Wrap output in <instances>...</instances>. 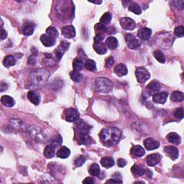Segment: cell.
<instances>
[{
  "label": "cell",
  "mask_w": 184,
  "mask_h": 184,
  "mask_svg": "<svg viewBox=\"0 0 184 184\" xmlns=\"http://www.w3.org/2000/svg\"><path fill=\"white\" fill-rule=\"evenodd\" d=\"M121 130L113 127H107L104 128L99 133L100 140L103 143V145L107 147H112L117 144L121 140Z\"/></svg>",
  "instance_id": "cell-1"
},
{
  "label": "cell",
  "mask_w": 184,
  "mask_h": 184,
  "mask_svg": "<svg viewBox=\"0 0 184 184\" xmlns=\"http://www.w3.org/2000/svg\"><path fill=\"white\" fill-rule=\"evenodd\" d=\"M50 76V73L45 69H36L31 73L30 79L34 84L43 85L46 82Z\"/></svg>",
  "instance_id": "cell-2"
},
{
  "label": "cell",
  "mask_w": 184,
  "mask_h": 184,
  "mask_svg": "<svg viewBox=\"0 0 184 184\" xmlns=\"http://www.w3.org/2000/svg\"><path fill=\"white\" fill-rule=\"evenodd\" d=\"M96 90L100 93L107 94L110 92L113 88L112 82L110 79L106 78H98L95 81Z\"/></svg>",
  "instance_id": "cell-3"
},
{
  "label": "cell",
  "mask_w": 184,
  "mask_h": 184,
  "mask_svg": "<svg viewBox=\"0 0 184 184\" xmlns=\"http://www.w3.org/2000/svg\"><path fill=\"white\" fill-rule=\"evenodd\" d=\"M135 76L138 82L142 83L148 80L150 77V74L149 71L145 68L139 67L136 69Z\"/></svg>",
  "instance_id": "cell-4"
},
{
  "label": "cell",
  "mask_w": 184,
  "mask_h": 184,
  "mask_svg": "<svg viewBox=\"0 0 184 184\" xmlns=\"http://www.w3.org/2000/svg\"><path fill=\"white\" fill-rule=\"evenodd\" d=\"M125 40L127 44H128V46L130 49L133 50L137 49L138 47H140L142 43L140 40L137 39L135 36L131 35V34H126Z\"/></svg>",
  "instance_id": "cell-5"
},
{
  "label": "cell",
  "mask_w": 184,
  "mask_h": 184,
  "mask_svg": "<svg viewBox=\"0 0 184 184\" xmlns=\"http://www.w3.org/2000/svg\"><path fill=\"white\" fill-rule=\"evenodd\" d=\"M65 119L67 122H74L79 119V114L75 109L69 108L66 109L64 112Z\"/></svg>",
  "instance_id": "cell-6"
},
{
  "label": "cell",
  "mask_w": 184,
  "mask_h": 184,
  "mask_svg": "<svg viewBox=\"0 0 184 184\" xmlns=\"http://www.w3.org/2000/svg\"><path fill=\"white\" fill-rule=\"evenodd\" d=\"M122 28L127 30H133L135 28V22L129 17H122L119 20Z\"/></svg>",
  "instance_id": "cell-7"
},
{
  "label": "cell",
  "mask_w": 184,
  "mask_h": 184,
  "mask_svg": "<svg viewBox=\"0 0 184 184\" xmlns=\"http://www.w3.org/2000/svg\"><path fill=\"white\" fill-rule=\"evenodd\" d=\"M76 128L77 131L81 135H88L89 132L91 127L83 120H77L76 124Z\"/></svg>",
  "instance_id": "cell-8"
},
{
  "label": "cell",
  "mask_w": 184,
  "mask_h": 184,
  "mask_svg": "<svg viewBox=\"0 0 184 184\" xmlns=\"http://www.w3.org/2000/svg\"><path fill=\"white\" fill-rule=\"evenodd\" d=\"M29 133L33 136L34 139L38 140V142H44L45 140V138H46L43 132H42L39 129L35 128L34 126L32 127L30 129H29Z\"/></svg>",
  "instance_id": "cell-9"
},
{
  "label": "cell",
  "mask_w": 184,
  "mask_h": 184,
  "mask_svg": "<svg viewBox=\"0 0 184 184\" xmlns=\"http://www.w3.org/2000/svg\"><path fill=\"white\" fill-rule=\"evenodd\" d=\"M70 45V43L67 42H61L60 45H59L58 47L55 50V54L56 56V58L58 59V61H60L62 56L64 54L65 51H67L69 49Z\"/></svg>",
  "instance_id": "cell-10"
},
{
  "label": "cell",
  "mask_w": 184,
  "mask_h": 184,
  "mask_svg": "<svg viewBox=\"0 0 184 184\" xmlns=\"http://www.w3.org/2000/svg\"><path fill=\"white\" fill-rule=\"evenodd\" d=\"M144 145L145 149L147 150H153L158 148L160 146V142L153 138H147L144 141Z\"/></svg>",
  "instance_id": "cell-11"
},
{
  "label": "cell",
  "mask_w": 184,
  "mask_h": 184,
  "mask_svg": "<svg viewBox=\"0 0 184 184\" xmlns=\"http://www.w3.org/2000/svg\"><path fill=\"white\" fill-rule=\"evenodd\" d=\"M164 152L172 160H176L179 156L178 150L173 146H167L164 148Z\"/></svg>",
  "instance_id": "cell-12"
},
{
  "label": "cell",
  "mask_w": 184,
  "mask_h": 184,
  "mask_svg": "<svg viewBox=\"0 0 184 184\" xmlns=\"http://www.w3.org/2000/svg\"><path fill=\"white\" fill-rule=\"evenodd\" d=\"M40 41L46 47H51L55 45L56 43V38H54L48 35H45L43 34L40 36Z\"/></svg>",
  "instance_id": "cell-13"
},
{
  "label": "cell",
  "mask_w": 184,
  "mask_h": 184,
  "mask_svg": "<svg viewBox=\"0 0 184 184\" xmlns=\"http://www.w3.org/2000/svg\"><path fill=\"white\" fill-rule=\"evenodd\" d=\"M152 35V30L150 28H142L140 29L137 32V36L140 39L143 40H147L150 38Z\"/></svg>",
  "instance_id": "cell-14"
},
{
  "label": "cell",
  "mask_w": 184,
  "mask_h": 184,
  "mask_svg": "<svg viewBox=\"0 0 184 184\" xmlns=\"http://www.w3.org/2000/svg\"><path fill=\"white\" fill-rule=\"evenodd\" d=\"M62 34L65 38H73L76 35V30L74 26L72 25H68L64 27L62 29Z\"/></svg>",
  "instance_id": "cell-15"
},
{
  "label": "cell",
  "mask_w": 184,
  "mask_h": 184,
  "mask_svg": "<svg viewBox=\"0 0 184 184\" xmlns=\"http://www.w3.org/2000/svg\"><path fill=\"white\" fill-rule=\"evenodd\" d=\"M168 93L166 92H163L160 93H156L153 95V101L157 104H165L166 101L168 97Z\"/></svg>",
  "instance_id": "cell-16"
},
{
  "label": "cell",
  "mask_w": 184,
  "mask_h": 184,
  "mask_svg": "<svg viewBox=\"0 0 184 184\" xmlns=\"http://www.w3.org/2000/svg\"><path fill=\"white\" fill-rule=\"evenodd\" d=\"M160 161V156L158 154H151L147 156L146 163L149 166H155Z\"/></svg>",
  "instance_id": "cell-17"
},
{
  "label": "cell",
  "mask_w": 184,
  "mask_h": 184,
  "mask_svg": "<svg viewBox=\"0 0 184 184\" xmlns=\"http://www.w3.org/2000/svg\"><path fill=\"white\" fill-rule=\"evenodd\" d=\"M160 89V83L156 81H152L147 86V92L150 95H154Z\"/></svg>",
  "instance_id": "cell-18"
},
{
  "label": "cell",
  "mask_w": 184,
  "mask_h": 184,
  "mask_svg": "<svg viewBox=\"0 0 184 184\" xmlns=\"http://www.w3.org/2000/svg\"><path fill=\"white\" fill-rule=\"evenodd\" d=\"M114 71L118 76H123L128 74V70L126 65L123 63H119L117 65H116Z\"/></svg>",
  "instance_id": "cell-19"
},
{
  "label": "cell",
  "mask_w": 184,
  "mask_h": 184,
  "mask_svg": "<svg viewBox=\"0 0 184 184\" xmlns=\"http://www.w3.org/2000/svg\"><path fill=\"white\" fill-rule=\"evenodd\" d=\"M94 49L96 52V53L99 54V55H103L107 52V47L103 43H94Z\"/></svg>",
  "instance_id": "cell-20"
},
{
  "label": "cell",
  "mask_w": 184,
  "mask_h": 184,
  "mask_svg": "<svg viewBox=\"0 0 184 184\" xmlns=\"http://www.w3.org/2000/svg\"><path fill=\"white\" fill-rule=\"evenodd\" d=\"M131 153L136 157L141 158L145 154L144 148L140 145H134L131 148Z\"/></svg>",
  "instance_id": "cell-21"
},
{
  "label": "cell",
  "mask_w": 184,
  "mask_h": 184,
  "mask_svg": "<svg viewBox=\"0 0 184 184\" xmlns=\"http://www.w3.org/2000/svg\"><path fill=\"white\" fill-rule=\"evenodd\" d=\"M28 98L30 101L31 103H33L35 105H38L40 104V96L35 92L30 91L28 93Z\"/></svg>",
  "instance_id": "cell-22"
},
{
  "label": "cell",
  "mask_w": 184,
  "mask_h": 184,
  "mask_svg": "<svg viewBox=\"0 0 184 184\" xmlns=\"http://www.w3.org/2000/svg\"><path fill=\"white\" fill-rule=\"evenodd\" d=\"M167 140H168V142L173 144L178 145L181 143V139L180 135H178V134L176 132H170L167 135Z\"/></svg>",
  "instance_id": "cell-23"
},
{
  "label": "cell",
  "mask_w": 184,
  "mask_h": 184,
  "mask_svg": "<svg viewBox=\"0 0 184 184\" xmlns=\"http://www.w3.org/2000/svg\"><path fill=\"white\" fill-rule=\"evenodd\" d=\"M56 153V147L53 145H49L46 146L44 150V155L46 158H53Z\"/></svg>",
  "instance_id": "cell-24"
},
{
  "label": "cell",
  "mask_w": 184,
  "mask_h": 184,
  "mask_svg": "<svg viewBox=\"0 0 184 184\" xmlns=\"http://www.w3.org/2000/svg\"><path fill=\"white\" fill-rule=\"evenodd\" d=\"M71 154V151L68 147L63 146L57 151V156L60 158H67Z\"/></svg>",
  "instance_id": "cell-25"
},
{
  "label": "cell",
  "mask_w": 184,
  "mask_h": 184,
  "mask_svg": "<svg viewBox=\"0 0 184 184\" xmlns=\"http://www.w3.org/2000/svg\"><path fill=\"white\" fill-rule=\"evenodd\" d=\"M1 102L4 106L7 107H12L15 105V101L13 98L10 96H3L1 99Z\"/></svg>",
  "instance_id": "cell-26"
},
{
  "label": "cell",
  "mask_w": 184,
  "mask_h": 184,
  "mask_svg": "<svg viewBox=\"0 0 184 184\" xmlns=\"http://www.w3.org/2000/svg\"><path fill=\"white\" fill-rule=\"evenodd\" d=\"M101 164L102 166L106 168H110L114 165V161L111 157H105L101 160Z\"/></svg>",
  "instance_id": "cell-27"
},
{
  "label": "cell",
  "mask_w": 184,
  "mask_h": 184,
  "mask_svg": "<svg viewBox=\"0 0 184 184\" xmlns=\"http://www.w3.org/2000/svg\"><path fill=\"white\" fill-rule=\"evenodd\" d=\"M106 44L107 47L111 50H114L118 47V41L117 39L114 37H109L106 40Z\"/></svg>",
  "instance_id": "cell-28"
},
{
  "label": "cell",
  "mask_w": 184,
  "mask_h": 184,
  "mask_svg": "<svg viewBox=\"0 0 184 184\" xmlns=\"http://www.w3.org/2000/svg\"><path fill=\"white\" fill-rule=\"evenodd\" d=\"M15 59L14 58V56L12 55H9L7 56H6L3 61L4 65L7 68L13 66V65H15Z\"/></svg>",
  "instance_id": "cell-29"
},
{
  "label": "cell",
  "mask_w": 184,
  "mask_h": 184,
  "mask_svg": "<svg viewBox=\"0 0 184 184\" xmlns=\"http://www.w3.org/2000/svg\"><path fill=\"white\" fill-rule=\"evenodd\" d=\"M73 67H74V71H79L83 69V68L84 67V63L83 61L80 58H75L73 62Z\"/></svg>",
  "instance_id": "cell-30"
},
{
  "label": "cell",
  "mask_w": 184,
  "mask_h": 184,
  "mask_svg": "<svg viewBox=\"0 0 184 184\" xmlns=\"http://www.w3.org/2000/svg\"><path fill=\"white\" fill-rule=\"evenodd\" d=\"M129 10L130 12L135 13L136 15H140L142 13V10L140 5L135 2H130L129 7Z\"/></svg>",
  "instance_id": "cell-31"
},
{
  "label": "cell",
  "mask_w": 184,
  "mask_h": 184,
  "mask_svg": "<svg viewBox=\"0 0 184 184\" xmlns=\"http://www.w3.org/2000/svg\"><path fill=\"white\" fill-rule=\"evenodd\" d=\"M131 170L132 172L137 176H142V175H144L145 173V169L142 166H140V165H133V166L132 167Z\"/></svg>",
  "instance_id": "cell-32"
},
{
  "label": "cell",
  "mask_w": 184,
  "mask_h": 184,
  "mask_svg": "<svg viewBox=\"0 0 184 184\" xmlns=\"http://www.w3.org/2000/svg\"><path fill=\"white\" fill-rule=\"evenodd\" d=\"M170 99H171L173 101L181 102V101H183L184 95L183 93L181 92H173Z\"/></svg>",
  "instance_id": "cell-33"
},
{
  "label": "cell",
  "mask_w": 184,
  "mask_h": 184,
  "mask_svg": "<svg viewBox=\"0 0 184 184\" xmlns=\"http://www.w3.org/2000/svg\"><path fill=\"white\" fill-rule=\"evenodd\" d=\"M89 173L93 176H98L100 173V168L97 163H93L88 169Z\"/></svg>",
  "instance_id": "cell-34"
},
{
  "label": "cell",
  "mask_w": 184,
  "mask_h": 184,
  "mask_svg": "<svg viewBox=\"0 0 184 184\" xmlns=\"http://www.w3.org/2000/svg\"><path fill=\"white\" fill-rule=\"evenodd\" d=\"M111 20H112V14L110 12H106L100 19V23L106 26V25L110 23Z\"/></svg>",
  "instance_id": "cell-35"
},
{
  "label": "cell",
  "mask_w": 184,
  "mask_h": 184,
  "mask_svg": "<svg viewBox=\"0 0 184 184\" xmlns=\"http://www.w3.org/2000/svg\"><path fill=\"white\" fill-rule=\"evenodd\" d=\"M84 67L86 69L88 70V71H96V63H95L94 61L91 60V59H88L84 63Z\"/></svg>",
  "instance_id": "cell-36"
},
{
  "label": "cell",
  "mask_w": 184,
  "mask_h": 184,
  "mask_svg": "<svg viewBox=\"0 0 184 184\" xmlns=\"http://www.w3.org/2000/svg\"><path fill=\"white\" fill-rule=\"evenodd\" d=\"M50 142H51V145H53V146L56 147L60 146L63 142L62 137H61V135L54 136V137H53L50 140Z\"/></svg>",
  "instance_id": "cell-37"
},
{
  "label": "cell",
  "mask_w": 184,
  "mask_h": 184,
  "mask_svg": "<svg viewBox=\"0 0 184 184\" xmlns=\"http://www.w3.org/2000/svg\"><path fill=\"white\" fill-rule=\"evenodd\" d=\"M79 142L81 145H89L92 143V140L88 135H81L79 137Z\"/></svg>",
  "instance_id": "cell-38"
},
{
  "label": "cell",
  "mask_w": 184,
  "mask_h": 184,
  "mask_svg": "<svg viewBox=\"0 0 184 184\" xmlns=\"http://www.w3.org/2000/svg\"><path fill=\"white\" fill-rule=\"evenodd\" d=\"M71 78L74 82L79 83L82 80L83 76L82 74H80L79 71H73L71 72Z\"/></svg>",
  "instance_id": "cell-39"
},
{
  "label": "cell",
  "mask_w": 184,
  "mask_h": 184,
  "mask_svg": "<svg viewBox=\"0 0 184 184\" xmlns=\"http://www.w3.org/2000/svg\"><path fill=\"white\" fill-rule=\"evenodd\" d=\"M44 64L47 66H53L56 64V61L54 60V58L52 55L47 54L46 57L44 58Z\"/></svg>",
  "instance_id": "cell-40"
},
{
  "label": "cell",
  "mask_w": 184,
  "mask_h": 184,
  "mask_svg": "<svg viewBox=\"0 0 184 184\" xmlns=\"http://www.w3.org/2000/svg\"><path fill=\"white\" fill-rule=\"evenodd\" d=\"M153 56L155 59L161 63H164L165 62V57L162 52L160 51H154Z\"/></svg>",
  "instance_id": "cell-41"
},
{
  "label": "cell",
  "mask_w": 184,
  "mask_h": 184,
  "mask_svg": "<svg viewBox=\"0 0 184 184\" xmlns=\"http://www.w3.org/2000/svg\"><path fill=\"white\" fill-rule=\"evenodd\" d=\"M34 33V26L32 24H27L23 27V34L25 35H31Z\"/></svg>",
  "instance_id": "cell-42"
},
{
  "label": "cell",
  "mask_w": 184,
  "mask_h": 184,
  "mask_svg": "<svg viewBox=\"0 0 184 184\" xmlns=\"http://www.w3.org/2000/svg\"><path fill=\"white\" fill-rule=\"evenodd\" d=\"M46 33L47 35L51 36L54 38H56L58 37V31L55 27H49L48 28L46 29Z\"/></svg>",
  "instance_id": "cell-43"
},
{
  "label": "cell",
  "mask_w": 184,
  "mask_h": 184,
  "mask_svg": "<svg viewBox=\"0 0 184 184\" xmlns=\"http://www.w3.org/2000/svg\"><path fill=\"white\" fill-rule=\"evenodd\" d=\"M10 124L17 129H24V123L19 119H11Z\"/></svg>",
  "instance_id": "cell-44"
},
{
  "label": "cell",
  "mask_w": 184,
  "mask_h": 184,
  "mask_svg": "<svg viewBox=\"0 0 184 184\" xmlns=\"http://www.w3.org/2000/svg\"><path fill=\"white\" fill-rule=\"evenodd\" d=\"M85 161H86V158L83 156L81 155V156H79L78 158H76V160H75L74 164L76 167H81V165H83V163H85Z\"/></svg>",
  "instance_id": "cell-45"
},
{
  "label": "cell",
  "mask_w": 184,
  "mask_h": 184,
  "mask_svg": "<svg viewBox=\"0 0 184 184\" xmlns=\"http://www.w3.org/2000/svg\"><path fill=\"white\" fill-rule=\"evenodd\" d=\"M95 30L96 31H98L99 33H106V32H107V28L105 25H102L101 23H98L96 24V25H95Z\"/></svg>",
  "instance_id": "cell-46"
},
{
  "label": "cell",
  "mask_w": 184,
  "mask_h": 184,
  "mask_svg": "<svg viewBox=\"0 0 184 184\" xmlns=\"http://www.w3.org/2000/svg\"><path fill=\"white\" fill-rule=\"evenodd\" d=\"M183 26H178L177 27V28L175 29V35H176L177 37L178 38H182L183 37L184 35V33H183Z\"/></svg>",
  "instance_id": "cell-47"
},
{
  "label": "cell",
  "mask_w": 184,
  "mask_h": 184,
  "mask_svg": "<svg viewBox=\"0 0 184 184\" xmlns=\"http://www.w3.org/2000/svg\"><path fill=\"white\" fill-rule=\"evenodd\" d=\"M174 116L176 117V118H178V119H183V110L182 107L181 108H178V109H176V111L174 112Z\"/></svg>",
  "instance_id": "cell-48"
},
{
  "label": "cell",
  "mask_w": 184,
  "mask_h": 184,
  "mask_svg": "<svg viewBox=\"0 0 184 184\" xmlns=\"http://www.w3.org/2000/svg\"><path fill=\"white\" fill-rule=\"evenodd\" d=\"M114 63V59L113 57H108L107 58H106V63H105V65H106V68H107V69H110L113 65Z\"/></svg>",
  "instance_id": "cell-49"
},
{
  "label": "cell",
  "mask_w": 184,
  "mask_h": 184,
  "mask_svg": "<svg viewBox=\"0 0 184 184\" xmlns=\"http://www.w3.org/2000/svg\"><path fill=\"white\" fill-rule=\"evenodd\" d=\"M104 39V35L103 33H99L96 34L94 38V43H102V40Z\"/></svg>",
  "instance_id": "cell-50"
},
{
  "label": "cell",
  "mask_w": 184,
  "mask_h": 184,
  "mask_svg": "<svg viewBox=\"0 0 184 184\" xmlns=\"http://www.w3.org/2000/svg\"><path fill=\"white\" fill-rule=\"evenodd\" d=\"M117 165L119 168H123L127 165V162H126V160H124V159L120 158L117 161Z\"/></svg>",
  "instance_id": "cell-51"
},
{
  "label": "cell",
  "mask_w": 184,
  "mask_h": 184,
  "mask_svg": "<svg viewBox=\"0 0 184 184\" xmlns=\"http://www.w3.org/2000/svg\"><path fill=\"white\" fill-rule=\"evenodd\" d=\"M106 183H122V180L117 178H112L110 180L106 181Z\"/></svg>",
  "instance_id": "cell-52"
},
{
  "label": "cell",
  "mask_w": 184,
  "mask_h": 184,
  "mask_svg": "<svg viewBox=\"0 0 184 184\" xmlns=\"http://www.w3.org/2000/svg\"><path fill=\"white\" fill-rule=\"evenodd\" d=\"M36 62V58L35 56H32L28 59V64L29 65H35Z\"/></svg>",
  "instance_id": "cell-53"
},
{
  "label": "cell",
  "mask_w": 184,
  "mask_h": 184,
  "mask_svg": "<svg viewBox=\"0 0 184 184\" xmlns=\"http://www.w3.org/2000/svg\"><path fill=\"white\" fill-rule=\"evenodd\" d=\"M94 183V179L92 178H89V177H88V178H86L84 181H83V183L84 184H92Z\"/></svg>",
  "instance_id": "cell-54"
},
{
  "label": "cell",
  "mask_w": 184,
  "mask_h": 184,
  "mask_svg": "<svg viewBox=\"0 0 184 184\" xmlns=\"http://www.w3.org/2000/svg\"><path fill=\"white\" fill-rule=\"evenodd\" d=\"M1 39L2 40H4L5 39V38H7V33L4 30V29L3 28L1 29Z\"/></svg>",
  "instance_id": "cell-55"
},
{
  "label": "cell",
  "mask_w": 184,
  "mask_h": 184,
  "mask_svg": "<svg viewBox=\"0 0 184 184\" xmlns=\"http://www.w3.org/2000/svg\"><path fill=\"white\" fill-rule=\"evenodd\" d=\"M183 2H184L183 1H177V2H173V3H175V4H177L176 5V7L177 8H178L179 10H183V5H180V4H181V3H183Z\"/></svg>",
  "instance_id": "cell-56"
},
{
  "label": "cell",
  "mask_w": 184,
  "mask_h": 184,
  "mask_svg": "<svg viewBox=\"0 0 184 184\" xmlns=\"http://www.w3.org/2000/svg\"><path fill=\"white\" fill-rule=\"evenodd\" d=\"M8 88V85L5 83H2L1 86H0V89H1V92H4V91L7 90Z\"/></svg>",
  "instance_id": "cell-57"
},
{
  "label": "cell",
  "mask_w": 184,
  "mask_h": 184,
  "mask_svg": "<svg viewBox=\"0 0 184 184\" xmlns=\"http://www.w3.org/2000/svg\"><path fill=\"white\" fill-rule=\"evenodd\" d=\"M90 2H92V3H94V4H101V1H99V2H94V1H89Z\"/></svg>",
  "instance_id": "cell-58"
}]
</instances>
